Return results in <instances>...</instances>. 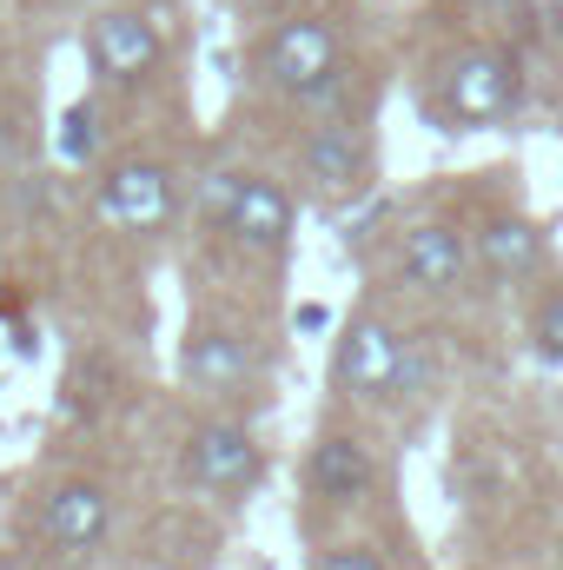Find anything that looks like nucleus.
<instances>
[{
    "mask_svg": "<svg viewBox=\"0 0 563 570\" xmlns=\"http://www.w3.org/2000/svg\"><path fill=\"white\" fill-rule=\"evenodd\" d=\"M517 107H524V60L497 40H471V47L444 53L431 73V114L444 120V134L504 127Z\"/></svg>",
    "mask_w": 563,
    "mask_h": 570,
    "instance_id": "nucleus-4",
    "label": "nucleus"
},
{
    "mask_svg": "<svg viewBox=\"0 0 563 570\" xmlns=\"http://www.w3.org/2000/svg\"><path fill=\"white\" fill-rule=\"evenodd\" d=\"M325 385H332L338 405H398L418 385V345H412V332L392 312L358 305L338 325V338H332Z\"/></svg>",
    "mask_w": 563,
    "mask_h": 570,
    "instance_id": "nucleus-2",
    "label": "nucleus"
},
{
    "mask_svg": "<svg viewBox=\"0 0 563 570\" xmlns=\"http://www.w3.org/2000/svg\"><path fill=\"white\" fill-rule=\"evenodd\" d=\"M378 478H385V458H378L372 431L352 425V419L318 425L312 451H305V498H312V518H352L358 504H372Z\"/></svg>",
    "mask_w": 563,
    "mask_h": 570,
    "instance_id": "nucleus-9",
    "label": "nucleus"
},
{
    "mask_svg": "<svg viewBox=\"0 0 563 570\" xmlns=\"http://www.w3.org/2000/svg\"><path fill=\"white\" fill-rule=\"evenodd\" d=\"M497 13H524V7H537V0H491Z\"/></svg>",
    "mask_w": 563,
    "mask_h": 570,
    "instance_id": "nucleus-17",
    "label": "nucleus"
},
{
    "mask_svg": "<svg viewBox=\"0 0 563 570\" xmlns=\"http://www.w3.org/2000/svg\"><path fill=\"white\" fill-rule=\"evenodd\" d=\"M80 47H87V67L100 87L113 94H140L166 73V27L146 13L140 0H113V7H93L87 27H80Z\"/></svg>",
    "mask_w": 563,
    "mask_h": 570,
    "instance_id": "nucleus-8",
    "label": "nucleus"
},
{
    "mask_svg": "<svg viewBox=\"0 0 563 570\" xmlns=\"http://www.w3.org/2000/svg\"><path fill=\"white\" fill-rule=\"evenodd\" d=\"M312 570H392V564H385V551L372 538H325L312 551Z\"/></svg>",
    "mask_w": 563,
    "mask_h": 570,
    "instance_id": "nucleus-15",
    "label": "nucleus"
},
{
    "mask_svg": "<svg viewBox=\"0 0 563 570\" xmlns=\"http://www.w3.org/2000/svg\"><path fill=\"white\" fill-rule=\"evenodd\" d=\"M113 491L100 478H53L40 491V511H33V531L53 558H87L113 538Z\"/></svg>",
    "mask_w": 563,
    "mask_h": 570,
    "instance_id": "nucleus-12",
    "label": "nucleus"
},
{
    "mask_svg": "<svg viewBox=\"0 0 563 570\" xmlns=\"http://www.w3.org/2000/svg\"><path fill=\"white\" fill-rule=\"evenodd\" d=\"M179 484L213 504H246L266 484V444L233 412H206L179 431Z\"/></svg>",
    "mask_w": 563,
    "mask_h": 570,
    "instance_id": "nucleus-6",
    "label": "nucleus"
},
{
    "mask_svg": "<svg viewBox=\"0 0 563 570\" xmlns=\"http://www.w3.org/2000/svg\"><path fill=\"white\" fill-rule=\"evenodd\" d=\"M253 80L285 107H332L352 80V40L332 7H285L253 47Z\"/></svg>",
    "mask_w": 563,
    "mask_h": 570,
    "instance_id": "nucleus-1",
    "label": "nucleus"
},
{
    "mask_svg": "<svg viewBox=\"0 0 563 570\" xmlns=\"http://www.w3.org/2000/svg\"><path fill=\"white\" fill-rule=\"evenodd\" d=\"M60 146H67V159H93V146H100V107H93V100H80V107L67 114Z\"/></svg>",
    "mask_w": 563,
    "mask_h": 570,
    "instance_id": "nucleus-16",
    "label": "nucleus"
},
{
    "mask_svg": "<svg viewBox=\"0 0 563 570\" xmlns=\"http://www.w3.org/2000/svg\"><path fill=\"white\" fill-rule=\"evenodd\" d=\"M199 213H206V226H213L233 253H246V259H285V246H292V233H298V193L285 186L279 173H259V166L206 173Z\"/></svg>",
    "mask_w": 563,
    "mask_h": 570,
    "instance_id": "nucleus-3",
    "label": "nucleus"
},
{
    "mask_svg": "<svg viewBox=\"0 0 563 570\" xmlns=\"http://www.w3.org/2000/svg\"><path fill=\"white\" fill-rule=\"evenodd\" d=\"M392 273L398 285H412L418 298H457L464 285L477 279V259H471V233L457 219H405L398 239H392Z\"/></svg>",
    "mask_w": 563,
    "mask_h": 570,
    "instance_id": "nucleus-11",
    "label": "nucleus"
},
{
    "mask_svg": "<svg viewBox=\"0 0 563 570\" xmlns=\"http://www.w3.org/2000/svg\"><path fill=\"white\" fill-rule=\"evenodd\" d=\"M93 213L127 239H152L179 213V173L166 159H152V153H120L93 179Z\"/></svg>",
    "mask_w": 563,
    "mask_h": 570,
    "instance_id": "nucleus-10",
    "label": "nucleus"
},
{
    "mask_svg": "<svg viewBox=\"0 0 563 570\" xmlns=\"http://www.w3.org/2000/svg\"><path fill=\"white\" fill-rule=\"evenodd\" d=\"M524 338H531L537 358L563 365V279H551L537 298H531V312H524Z\"/></svg>",
    "mask_w": 563,
    "mask_h": 570,
    "instance_id": "nucleus-14",
    "label": "nucleus"
},
{
    "mask_svg": "<svg viewBox=\"0 0 563 570\" xmlns=\"http://www.w3.org/2000/svg\"><path fill=\"white\" fill-rule=\"evenodd\" d=\"M544 253H551V239H544V226L531 219V213H517V206H491V213H477V226H471V259H477V279L484 285H524L544 273Z\"/></svg>",
    "mask_w": 563,
    "mask_h": 570,
    "instance_id": "nucleus-13",
    "label": "nucleus"
},
{
    "mask_svg": "<svg viewBox=\"0 0 563 570\" xmlns=\"http://www.w3.org/2000/svg\"><path fill=\"white\" fill-rule=\"evenodd\" d=\"M179 379H186V392L206 399V405H239L246 392L266 385V338H259L253 325H239V318L206 312V318H192L186 338H179Z\"/></svg>",
    "mask_w": 563,
    "mask_h": 570,
    "instance_id": "nucleus-7",
    "label": "nucleus"
},
{
    "mask_svg": "<svg viewBox=\"0 0 563 570\" xmlns=\"http://www.w3.org/2000/svg\"><path fill=\"white\" fill-rule=\"evenodd\" d=\"M292 179L305 199L318 206H352L372 193L378 179V146H372V127L338 114V107H318V120L292 140Z\"/></svg>",
    "mask_w": 563,
    "mask_h": 570,
    "instance_id": "nucleus-5",
    "label": "nucleus"
}]
</instances>
